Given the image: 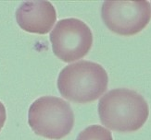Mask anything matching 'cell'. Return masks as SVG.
I'll list each match as a JSON object with an SVG mask.
<instances>
[{
    "mask_svg": "<svg viewBox=\"0 0 151 140\" xmlns=\"http://www.w3.org/2000/svg\"><path fill=\"white\" fill-rule=\"evenodd\" d=\"M49 38L55 55L66 63L84 57L93 44L90 28L83 21L74 18L58 21Z\"/></svg>",
    "mask_w": 151,
    "mask_h": 140,
    "instance_id": "5",
    "label": "cell"
},
{
    "mask_svg": "<svg viewBox=\"0 0 151 140\" xmlns=\"http://www.w3.org/2000/svg\"><path fill=\"white\" fill-rule=\"evenodd\" d=\"M76 140H113L109 130L101 125H90L78 135Z\"/></svg>",
    "mask_w": 151,
    "mask_h": 140,
    "instance_id": "7",
    "label": "cell"
},
{
    "mask_svg": "<svg viewBox=\"0 0 151 140\" xmlns=\"http://www.w3.org/2000/svg\"><path fill=\"white\" fill-rule=\"evenodd\" d=\"M109 77L99 64L81 60L60 71L58 89L63 98L76 103L93 102L108 89Z\"/></svg>",
    "mask_w": 151,
    "mask_h": 140,
    "instance_id": "2",
    "label": "cell"
},
{
    "mask_svg": "<svg viewBox=\"0 0 151 140\" xmlns=\"http://www.w3.org/2000/svg\"><path fill=\"white\" fill-rule=\"evenodd\" d=\"M57 13L49 1H26L16 10V21L23 31L45 34L48 33L56 22Z\"/></svg>",
    "mask_w": 151,
    "mask_h": 140,
    "instance_id": "6",
    "label": "cell"
},
{
    "mask_svg": "<svg viewBox=\"0 0 151 140\" xmlns=\"http://www.w3.org/2000/svg\"><path fill=\"white\" fill-rule=\"evenodd\" d=\"M6 108L4 104L0 102V131L2 130L3 126L6 123Z\"/></svg>",
    "mask_w": 151,
    "mask_h": 140,
    "instance_id": "8",
    "label": "cell"
},
{
    "mask_svg": "<svg viewBox=\"0 0 151 140\" xmlns=\"http://www.w3.org/2000/svg\"><path fill=\"white\" fill-rule=\"evenodd\" d=\"M70 105L55 96H44L32 103L28 123L35 134L47 139L60 140L69 135L74 125Z\"/></svg>",
    "mask_w": 151,
    "mask_h": 140,
    "instance_id": "3",
    "label": "cell"
},
{
    "mask_svg": "<svg viewBox=\"0 0 151 140\" xmlns=\"http://www.w3.org/2000/svg\"><path fill=\"white\" fill-rule=\"evenodd\" d=\"M98 115L107 128L118 132H134L145 124L149 108L142 95L129 89H114L98 102Z\"/></svg>",
    "mask_w": 151,
    "mask_h": 140,
    "instance_id": "1",
    "label": "cell"
},
{
    "mask_svg": "<svg viewBox=\"0 0 151 140\" xmlns=\"http://www.w3.org/2000/svg\"><path fill=\"white\" fill-rule=\"evenodd\" d=\"M101 17L112 32L132 36L149 23L151 8L147 0H107L102 5Z\"/></svg>",
    "mask_w": 151,
    "mask_h": 140,
    "instance_id": "4",
    "label": "cell"
}]
</instances>
